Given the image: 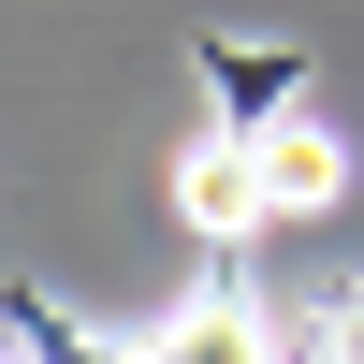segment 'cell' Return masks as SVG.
Masks as SVG:
<instances>
[{"instance_id": "obj_4", "label": "cell", "mask_w": 364, "mask_h": 364, "mask_svg": "<svg viewBox=\"0 0 364 364\" xmlns=\"http://www.w3.org/2000/svg\"><path fill=\"white\" fill-rule=\"evenodd\" d=\"M204 73H219L233 132H277V117H291V58H277V44H248V58H233V44H204Z\"/></svg>"}, {"instance_id": "obj_6", "label": "cell", "mask_w": 364, "mask_h": 364, "mask_svg": "<svg viewBox=\"0 0 364 364\" xmlns=\"http://www.w3.org/2000/svg\"><path fill=\"white\" fill-rule=\"evenodd\" d=\"M0 364H15V350H0Z\"/></svg>"}, {"instance_id": "obj_5", "label": "cell", "mask_w": 364, "mask_h": 364, "mask_svg": "<svg viewBox=\"0 0 364 364\" xmlns=\"http://www.w3.org/2000/svg\"><path fill=\"white\" fill-rule=\"evenodd\" d=\"M321 364H364V291H336V306H321Z\"/></svg>"}, {"instance_id": "obj_2", "label": "cell", "mask_w": 364, "mask_h": 364, "mask_svg": "<svg viewBox=\"0 0 364 364\" xmlns=\"http://www.w3.org/2000/svg\"><path fill=\"white\" fill-rule=\"evenodd\" d=\"M248 146H262V204H277V219L350 204V146L321 132V117H277V132H248Z\"/></svg>"}, {"instance_id": "obj_3", "label": "cell", "mask_w": 364, "mask_h": 364, "mask_svg": "<svg viewBox=\"0 0 364 364\" xmlns=\"http://www.w3.org/2000/svg\"><path fill=\"white\" fill-rule=\"evenodd\" d=\"M146 364H277V336H262L248 306H175L161 336H146Z\"/></svg>"}, {"instance_id": "obj_1", "label": "cell", "mask_w": 364, "mask_h": 364, "mask_svg": "<svg viewBox=\"0 0 364 364\" xmlns=\"http://www.w3.org/2000/svg\"><path fill=\"white\" fill-rule=\"evenodd\" d=\"M175 219L190 233H262L277 204H262V146L248 132H204L190 161H175Z\"/></svg>"}]
</instances>
